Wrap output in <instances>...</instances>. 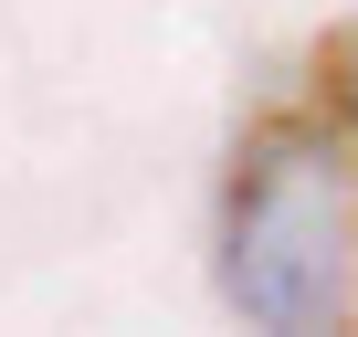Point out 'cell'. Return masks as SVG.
I'll return each instance as SVG.
<instances>
[{"label":"cell","mask_w":358,"mask_h":337,"mask_svg":"<svg viewBox=\"0 0 358 337\" xmlns=\"http://www.w3.org/2000/svg\"><path fill=\"white\" fill-rule=\"evenodd\" d=\"M316 106H327V127H337L348 158H358V22H337V32L316 43Z\"/></svg>","instance_id":"2"},{"label":"cell","mask_w":358,"mask_h":337,"mask_svg":"<svg viewBox=\"0 0 358 337\" xmlns=\"http://www.w3.org/2000/svg\"><path fill=\"white\" fill-rule=\"evenodd\" d=\"M222 295L274 337L358 327V158L316 116H253L222 180Z\"/></svg>","instance_id":"1"}]
</instances>
